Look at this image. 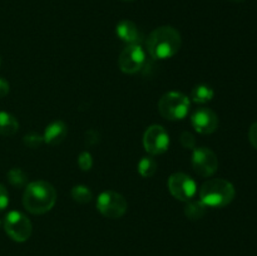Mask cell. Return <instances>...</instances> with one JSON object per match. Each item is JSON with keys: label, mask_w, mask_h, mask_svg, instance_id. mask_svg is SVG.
Returning a JSON list of instances; mask_svg holds the SVG:
<instances>
[{"label": "cell", "mask_w": 257, "mask_h": 256, "mask_svg": "<svg viewBox=\"0 0 257 256\" xmlns=\"http://www.w3.org/2000/svg\"><path fill=\"white\" fill-rule=\"evenodd\" d=\"M57 201L55 188L47 181L28 183L23 195V205L33 215H43L52 210Z\"/></svg>", "instance_id": "6da1fadb"}, {"label": "cell", "mask_w": 257, "mask_h": 256, "mask_svg": "<svg viewBox=\"0 0 257 256\" xmlns=\"http://www.w3.org/2000/svg\"><path fill=\"white\" fill-rule=\"evenodd\" d=\"M146 44L151 57L155 59H168L180 50L182 39L177 29L163 25L148 35Z\"/></svg>", "instance_id": "7a4b0ae2"}, {"label": "cell", "mask_w": 257, "mask_h": 256, "mask_svg": "<svg viewBox=\"0 0 257 256\" xmlns=\"http://www.w3.org/2000/svg\"><path fill=\"white\" fill-rule=\"evenodd\" d=\"M235 187L223 178L208 180L200 190V200L207 207L221 208L232 202L235 198Z\"/></svg>", "instance_id": "3957f363"}, {"label": "cell", "mask_w": 257, "mask_h": 256, "mask_svg": "<svg viewBox=\"0 0 257 256\" xmlns=\"http://www.w3.org/2000/svg\"><path fill=\"white\" fill-rule=\"evenodd\" d=\"M191 102L181 92H168L158 102V112L168 120H181L190 112Z\"/></svg>", "instance_id": "277c9868"}, {"label": "cell", "mask_w": 257, "mask_h": 256, "mask_svg": "<svg viewBox=\"0 0 257 256\" xmlns=\"http://www.w3.org/2000/svg\"><path fill=\"white\" fill-rule=\"evenodd\" d=\"M4 230L10 238L24 242L32 236L33 226L29 218L19 211H10L4 220Z\"/></svg>", "instance_id": "5b68a950"}, {"label": "cell", "mask_w": 257, "mask_h": 256, "mask_svg": "<svg viewBox=\"0 0 257 256\" xmlns=\"http://www.w3.org/2000/svg\"><path fill=\"white\" fill-rule=\"evenodd\" d=\"M97 208L104 217L119 218L128 208L127 200L115 191H104L97 198Z\"/></svg>", "instance_id": "8992f818"}, {"label": "cell", "mask_w": 257, "mask_h": 256, "mask_svg": "<svg viewBox=\"0 0 257 256\" xmlns=\"http://www.w3.org/2000/svg\"><path fill=\"white\" fill-rule=\"evenodd\" d=\"M168 190L175 198L187 202L195 197L197 185L192 177L183 172H177L168 178Z\"/></svg>", "instance_id": "52a82bcc"}, {"label": "cell", "mask_w": 257, "mask_h": 256, "mask_svg": "<svg viewBox=\"0 0 257 256\" xmlns=\"http://www.w3.org/2000/svg\"><path fill=\"white\" fill-rule=\"evenodd\" d=\"M143 146L151 156L162 155L170 147V135L162 125H151L143 136Z\"/></svg>", "instance_id": "ba28073f"}, {"label": "cell", "mask_w": 257, "mask_h": 256, "mask_svg": "<svg viewBox=\"0 0 257 256\" xmlns=\"http://www.w3.org/2000/svg\"><path fill=\"white\" fill-rule=\"evenodd\" d=\"M146 63V52L140 44H130L120 52L118 65L125 74L140 72Z\"/></svg>", "instance_id": "9c48e42d"}, {"label": "cell", "mask_w": 257, "mask_h": 256, "mask_svg": "<svg viewBox=\"0 0 257 256\" xmlns=\"http://www.w3.org/2000/svg\"><path fill=\"white\" fill-rule=\"evenodd\" d=\"M192 167L202 177H210L218 168L217 156L207 147L195 148L192 153Z\"/></svg>", "instance_id": "30bf717a"}, {"label": "cell", "mask_w": 257, "mask_h": 256, "mask_svg": "<svg viewBox=\"0 0 257 256\" xmlns=\"http://www.w3.org/2000/svg\"><path fill=\"white\" fill-rule=\"evenodd\" d=\"M191 123L200 135H211L218 127V117L210 108H198L191 117Z\"/></svg>", "instance_id": "8fae6325"}, {"label": "cell", "mask_w": 257, "mask_h": 256, "mask_svg": "<svg viewBox=\"0 0 257 256\" xmlns=\"http://www.w3.org/2000/svg\"><path fill=\"white\" fill-rule=\"evenodd\" d=\"M68 135V127L63 120H54L47 125L43 135V140L50 146L59 145Z\"/></svg>", "instance_id": "7c38bea8"}, {"label": "cell", "mask_w": 257, "mask_h": 256, "mask_svg": "<svg viewBox=\"0 0 257 256\" xmlns=\"http://www.w3.org/2000/svg\"><path fill=\"white\" fill-rule=\"evenodd\" d=\"M115 34L120 40L130 44H140L141 33L138 27L131 20H122L115 27Z\"/></svg>", "instance_id": "4fadbf2b"}, {"label": "cell", "mask_w": 257, "mask_h": 256, "mask_svg": "<svg viewBox=\"0 0 257 256\" xmlns=\"http://www.w3.org/2000/svg\"><path fill=\"white\" fill-rule=\"evenodd\" d=\"M19 130V122L13 114L8 112H0V135L13 136Z\"/></svg>", "instance_id": "5bb4252c"}, {"label": "cell", "mask_w": 257, "mask_h": 256, "mask_svg": "<svg viewBox=\"0 0 257 256\" xmlns=\"http://www.w3.org/2000/svg\"><path fill=\"white\" fill-rule=\"evenodd\" d=\"M215 97V92L211 87L206 84H198L191 92V99L195 103H200V104H205L212 100Z\"/></svg>", "instance_id": "9a60e30c"}, {"label": "cell", "mask_w": 257, "mask_h": 256, "mask_svg": "<svg viewBox=\"0 0 257 256\" xmlns=\"http://www.w3.org/2000/svg\"><path fill=\"white\" fill-rule=\"evenodd\" d=\"M207 206L201 200H190L187 201V205L185 207V215L191 220H200L205 216Z\"/></svg>", "instance_id": "2e32d148"}, {"label": "cell", "mask_w": 257, "mask_h": 256, "mask_svg": "<svg viewBox=\"0 0 257 256\" xmlns=\"http://www.w3.org/2000/svg\"><path fill=\"white\" fill-rule=\"evenodd\" d=\"M138 172L142 177L150 178L157 171V162H156L155 158L152 156H146V157L141 158V161L138 162Z\"/></svg>", "instance_id": "e0dca14e"}, {"label": "cell", "mask_w": 257, "mask_h": 256, "mask_svg": "<svg viewBox=\"0 0 257 256\" xmlns=\"http://www.w3.org/2000/svg\"><path fill=\"white\" fill-rule=\"evenodd\" d=\"M70 195H72V198L75 201V202L82 203V205L90 202L93 198L92 191H90L89 188L84 185L74 186V187L72 188V192H70Z\"/></svg>", "instance_id": "ac0fdd59"}, {"label": "cell", "mask_w": 257, "mask_h": 256, "mask_svg": "<svg viewBox=\"0 0 257 256\" xmlns=\"http://www.w3.org/2000/svg\"><path fill=\"white\" fill-rule=\"evenodd\" d=\"M8 181L10 182V185L14 186V187H24L28 185V177L25 175L24 171L22 168L14 167L8 172Z\"/></svg>", "instance_id": "d6986e66"}, {"label": "cell", "mask_w": 257, "mask_h": 256, "mask_svg": "<svg viewBox=\"0 0 257 256\" xmlns=\"http://www.w3.org/2000/svg\"><path fill=\"white\" fill-rule=\"evenodd\" d=\"M43 142H44V140H43V136L38 135V133H35V132L28 133V135L24 137V145L29 148L40 147Z\"/></svg>", "instance_id": "ffe728a7"}, {"label": "cell", "mask_w": 257, "mask_h": 256, "mask_svg": "<svg viewBox=\"0 0 257 256\" xmlns=\"http://www.w3.org/2000/svg\"><path fill=\"white\" fill-rule=\"evenodd\" d=\"M78 165H79L80 170L82 171H89L93 166V157L88 151L80 153L78 156Z\"/></svg>", "instance_id": "44dd1931"}, {"label": "cell", "mask_w": 257, "mask_h": 256, "mask_svg": "<svg viewBox=\"0 0 257 256\" xmlns=\"http://www.w3.org/2000/svg\"><path fill=\"white\" fill-rule=\"evenodd\" d=\"M180 141H181V145H182L185 148H187V150H195L196 148L195 136H193L191 132H188V131H185V132L181 133Z\"/></svg>", "instance_id": "7402d4cb"}, {"label": "cell", "mask_w": 257, "mask_h": 256, "mask_svg": "<svg viewBox=\"0 0 257 256\" xmlns=\"http://www.w3.org/2000/svg\"><path fill=\"white\" fill-rule=\"evenodd\" d=\"M9 205V192L7 187L0 183V211H4Z\"/></svg>", "instance_id": "603a6c76"}, {"label": "cell", "mask_w": 257, "mask_h": 256, "mask_svg": "<svg viewBox=\"0 0 257 256\" xmlns=\"http://www.w3.org/2000/svg\"><path fill=\"white\" fill-rule=\"evenodd\" d=\"M248 140H250L251 145L257 150V122L253 123L248 131Z\"/></svg>", "instance_id": "cb8c5ba5"}, {"label": "cell", "mask_w": 257, "mask_h": 256, "mask_svg": "<svg viewBox=\"0 0 257 256\" xmlns=\"http://www.w3.org/2000/svg\"><path fill=\"white\" fill-rule=\"evenodd\" d=\"M10 90V85L8 83V80H5L4 78L0 77V98L5 97V95L9 93Z\"/></svg>", "instance_id": "d4e9b609"}, {"label": "cell", "mask_w": 257, "mask_h": 256, "mask_svg": "<svg viewBox=\"0 0 257 256\" xmlns=\"http://www.w3.org/2000/svg\"><path fill=\"white\" fill-rule=\"evenodd\" d=\"M124 2H133V0H124Z\"/></svg>", "instance_id": "484cf974"}, {"label": "cell", "mask_w": 257, "mask_h": 256, "mask_svg": "<svg viewBox=\"0 0 257 256\" xmlns=\"http://www.w3.org/2000/svg\"><path fill=\"white\" fill-rule=\"evenodd\" d=\"M0 64H2V58H0Z\"/></svg>", "instance_id": "4316f807"}, {"label": "cell", "mask_w": 257, "mask_h": 256, "mask_svg": "<svg viewBox=\"0 0 257 256\" xmlns=\"http://www.w3.org/2000/svg\"><path fill=\"white\" fill-rule=\"evenodd\" d=\"M237 2H238V0H237Z\"/></svg>", "instance_id": "83f0119b"}, {"label": "cell", "mask_w": 257, "mask_h": 256, "mask_svg": "<svg viewBox=\"0 0 257 256\" xmlns=\"http://www.w3.org/2000/svg\"><path fill=\"white\" fill-rule=\"evenodd\" d=\"M0 223H2V222H0Z\"/></svg>", "instance_id": "f1b7e54d"}]
</instances>
